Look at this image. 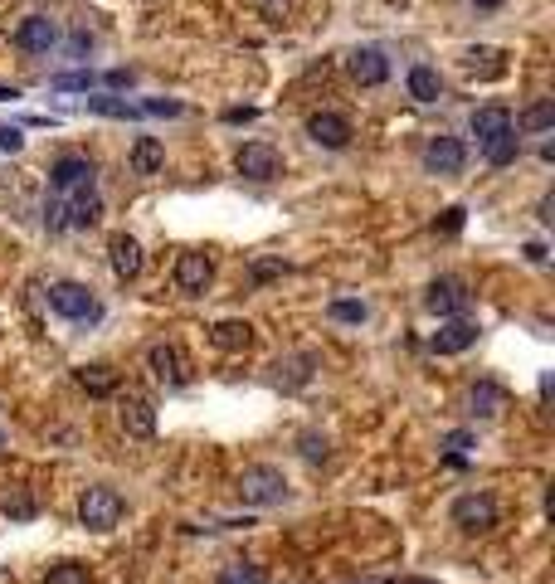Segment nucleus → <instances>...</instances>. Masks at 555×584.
Masks as SVG:
<instances>
[{"label":"nucleus","instance_id":"f257e3e1","mask_svg":"<svg viewBox=\"0 0 555 584\" xmlns=\"http://www.w3.org/2000/svg\"><path fill=\"white\" fill-rule=\"evenodd\" d=\"M473 137L487 151L492 166H512L517 161V127H512V112L507 108H478L473 112Z\"/></svg>","mask_w":555,"mask_h":584},{"label":"nucleus","instance_id":"f03ea898","mask_svg":"<svg viewBox=\"0 0 555 584\" xmlns=\"http://www.w3.org/2000/svg\"><path fill=\"white\" fill-rule=\"evenodd\" d=\"M239 502L244 507H283L293 492H288V477L278 473V468H268V463H254V468H244L239 473Z\"/></svg>","mask_w":555,"mask_h":584},{"label":"nucleus","instance_id":"7ed1b4c3","mask_svg":"<svg viewBox=\"0 0 555 584\" xmlns=\"http://www.w3.org/2000/svg\"><path fill=\"white\" fill-rule=\"evenodd\" d=\"M122 511H127V502H122V492L117 487H88L83 497H78V521L88 526V531H112L117 521H122Z\"/></svg>","mask_w":555,"mask_h":584},{"label":"nucleus","instance_id":"20e7f679","mask_svg":"<svg viewBox=\"0 0 555 584\" xmlns=\"http://www.w3.org/2000/svg\"><path fill=\"white\" fill-rule=\"evenodd\" d=\"M49 312H59L69 322H98L103 317V307H98V297H93L88 283H54L49 288Z\"/></svg>","mask_w":555,"mask_h":584},{"label":"nucleus","instance_id":"39448f33","mask_svg":"<svg viewBox=\"0 0 555 584\" xmlns=\"http://www.w3.org/2000/svg\"><path fill=\"white\" fill-rule=\"evenodd\" d=\"M448 521H453L458 531H468V536L492 531V526H497V497H487V492H463V497L448 507Z\"/></svg>","mask_w":555,"mask_h":584},{"label":"nucleus","instance_id":"423d86ee","mask_svg":"<svg viewBox=\"0 0 555 584\" xmlns=\"http://www.w3.org/2000/svg\"><path fill=\"white\" fill-rule=\"evenodd\" d=\"M424 307H429L434 317H468L473 292L463 288L458 278H434V283H429V292H424Z\"/></svg>","mask_w":555,"mask_h":584},{"label":"nucleus","instance_id":"0eeeda50","mask_svg":"<svg viewBox=\"0 0 555 584\" xmlns=\"http://www.w3.org/2000/svg\"><path fill=\"white\" fill-rule=\"evenodd\" d=\"M278 151L268 142H244L239 151H234V171L244 176V181H273L278 176Z\"/></svg>","mask_w":555,"mask_h":584},{"label":"nucleus","instance_id":"6e6552de","mask_svg":"<svg viewBox=\"0 0 555 584\" xmlns=\"http://www.w3.org/2000/svg\"><path fill=\"white\" fill-rule=\"evenodd\" d=\"M478 336H482L478 322H468V317H448L444 327L429 336V351H434V356H463L468 346H478Z\"/></svg>","mask_w":555,"mask_h":584},{"label":"nucleus","instance_id":"1a4fd4ad","mask_svg":"<svg viewBox=\"0 0 555 584\" xmlns=\"http://www.w3.org/2000/svg\"><path fill=\"white\" fill-rule=\"evenodd\" d=\"M468 166V146L458 142V137H434V142L424 146V171H434V176H458Z\"/></svg>","mask_w":555,"mask_h":584},{"label":"nucleus","instance_id":"9d476101","mask_svg":"<svg viewBox=\"0 0 555 584\" xmlns=\"http://www.w3.org/2000/svg\"><path fill=\"white\" fill-rule=\"evenodd\" d=\"M171 278H176V288H181L185 297H200V292L210 288V278H215V263L205 254H181L176 268H171Z\"/></svg>","mask_w":555,"mask_h":584},{"label":"nucleus","instance_id":"9b49d317","mask_svg":"<svg viewBox=\"0 0 555 584\" xmlns=\"http://www.w3.org/2000/svg\"><path fill=\"white\" fill-rule=\"evenodd\" d=\"M147 365H151V375H156L161 385H185V380H190V365H185V356L171 346V341L147 346Z\"/></svg>","mask_w":555,"mask_h":584},{"label":"nucleus","instance_id":"f8f14e48","mask_svg":"<svg viewBox=\"0 0 555 584\" xmlns=\"http://www.w3.org/2000/svg\"><path fill=\"white\" fill-rule=\"evenodd\" d=\"M307 137L317 146H327V151H341V146H351V122L341 112H312L307 117Z\"/></svg>","mask_w":555,"mask_h":584},{"label":"nucleus","instance_id":"ddd939ff","mask_svg":"<svg viewBox=\"0 0 555 584\" xmlns=\"http://www.w3.org/2000/svg\"><path fill=\"white\" fill-rule=\"evenodd\" d=\"M98 176V166L88 161V156H59L54 166H49V185L59 190V195H69V190H78V185H88Z\"/></svg>","mask_w":555,"mask_h":584},{"label":"nucleus","instance_id":"4468645a","mask_svg":"<svg viewBox=\"0 0 555 584\" xmlns=\"http://www.w3.org/2000/svg\"><path fill=\"white\" fill-rule=\"evenodd\" d=\"M346 69H351V78H356L361 88H380V83L390 78V59H385L380 49H351Z\"/></svg>","mask_w":555,"mask_h":584},{"label":"nucleus","instance_id":"2eb2a0df","mask_svg":"<svg viewBox=\"0 0 555 584\" xmlns=\"http://www.w3.org/2000/svg\"><path fill=\"white\" fill-rule=\"evenodd\" d=\"M108 258H112V273H117L122 283H132V278L142 273V244H137L132 234H112V239H108Z\"/></svg>","mask_w":555,"mask_h":584},{"label":"nucleus","instance_id":"dca6fc26","mask_svg":"<svg viewBox=\"0 0 555 584\" xmlns=\"http://www.w3.org/2000/svg\"><path fill=\"white\" fill-rule=\"evenodd\" d=\"M15 44L30 49V54H49V49L59 44V25H54L49 15H30V20L15 30Z\"/></svg>","mask_w":555,"mask_h":584},{"label":"nucleus","instance_id":"f3484780","mask_svg":"<svg viewBox=\"0 0 555 584\" xmlns=\"http://www.w3.org/2000/svg\"><path fill=\"white\" fill-rule=\"evenodd\" d=\"M166 166V146L156 142V137H137L132 151H127V171L132 176H156Z\"/></svg>","mask_w":555,"mask_h":584},{"label":"nucleus","instance_id":"a211bd4d","mask_svg":"<svg viewBox=\"0 0 555 584\" xmlns=\"http://www.w3.org/2000/svg\"><path fill=\"white\" fill-rule=\"evenodd\" d=\"M122 429L132 438H151L156 434V404L151 400H127L122 404Z\"/></svg>","mask_w":555,"mask_h":584},{"label":"nucleus","instance_id":"6ab92c4d","mask_svg":"<svg viewBox=\"0 0 555 584\" xmlns=\"http://www.w3.org/2000/svg\"><path fill=\"white\" fill-rule=\"evenodd\" d=\"M210 341H215L220 351H244V346L254 341V327H249V322H215V327H210Z\"/></svg>","mask_w":555,"mask_h":584},{"label":"nucleus","instance_id":"aec40b11","mask_svg":"<svg viewBox=\"0 0 555 584\" xmlns=\"http://www.w3.org/2000/svg\"><path fill=\"white\" fill-rule=\"evenodd\" d=\"M439 93H444V83H439V73L429 69V64H414V69H409V98L439 103Z\"/></svg>","mask_w":555,"mask_h":584},{"label":"nucleus","instance_id":"412c9836","mask_svg":"<svg viewBox=\"0 0 555 584\" xmlns=\"http://www.w3.org/2000/svg\"><path fill=\"white\" fill-rule=\"evenodd\" d=\"M312 365H317V356H312V351H302V356H293V361H283V365H278V385H288V390L307 385V380H312Z\"/></svg>","mask_w":555,"mask_h":584},{"label":"nucleus","instance_id":"4be33fe9","mask_svg":"<svg viewBox=\"0 0 555 584\" xmlns=\"http://www.w3.org/2000/svg\"><path fill=\"white\" fill-rule=\"evenodd\" d=\"M517 127H521V132H551V127H555V103H551V98L531 103V108L517 117Z\"/></svg>","mask_w":555,"mask_h":584},{"label":"nucleus","instance_id":"5701e85b","mask_svg":"<svg viewBox=\"0 0 555 584\" xmlns=\"http://www.w3.org/2000/svg\"><path fill=\"white\" fill-rule=\"evenodd\" d=\"M78 385H83L88 395H112V390H117V375H112L108 365H83V370H78Z\"/></svg>","mask_w":555,"mask_h":584},{"label":"nucleus","instance_id":"b1692460","mask_svg":"<svg viewBox=\"0 0 555 584\" xmlns=\"http://www.w3.org/2000/svg\"><path fill=\"white\" fill-rule=\"evenodd\" d=\"M88 112H103V117H142L137 103H122V98H108V93H98V98H88Z\"/></svg>","mask_w":555,"mask_h":584},{"label":"nucleus","instance_id":"393cba45","mask_svg":"<svg viewBox=\"0 0 555 584\" xmlns=\"http://www.w3.org/2000/svg\"><path fill=\"white\" fill-rule=\"evenodd\" d=\"M44 584H93V575H88V565H78V560H64V565H49Z\"/></svg>","mask_w":555,"mask_h":584},{"label":"nucleus","instance_id":"a878e982","mask_svg":"<svg viewBox=\"0 0 555 584\" xmlns=\"http://www.w3.org/2000/svg\"><path fill=\"white\" fill-rule=\"evenodd\" d=\"M327 317H332V322H366L370 307L366 302H356V297H336L332 307H327Z\"/></svg>","mask_w":555,"mask_h":584},{"label":"nucleus","instance_id":"bb28decb","mask_svg":"<svg viewBox=\"0 0 555 584\" xmlns=\"http://www.w3.org/2000/svg\"><path fill=\"white\" fill-rule=\"evenodd\" d=\"M502 404H507V395H502L497 385H478V390H473V414H482V419H492Z\"/></svg>","mask_w":555,"mask_h":584},{"label":"nucleus","instance_id":"cd10ccee","mask_svg":"<svg viewBox=\"0 0 555 584\" xmlns=\"http://www.w3.org/2000/svg\"><path fill=\"white\" fill-rule=\"evenodd\" d=\"M220 584H263V570H259V565L234 560V565H224V570H220Z\"/></svg>","mask_w":555,"mask_h":584},{"label":"nucleus","instance_id":"c85d7f7f","mask_svg":"<svg viewBox=\"0 0 555 584\" xmlns=\"http://www.w3.org/2000/svg\"><path fill=\"white\" fill-rule=\"evenodd\" d=\"M0 507H5V516H10V521H30V516H35V511H39L30 492H10V497H5Z\"/></svg>","mask_w":555,"mask_h":584},{"label":"nucleus","instance_id":"c756f323","mask_svg":"<svg viewBox=\"0 0 555 584\" xmlns=\"http://www.w3.org/2000/svg\"><path fill=\"white\" fill-rule=\"evenodd\" d=\"M297 443H302V458L307 463H327V438L322 434H302Z\"/></svg>","mask_w":555,"mask_h":584},{"label":"nucleus","instance_id":"7c9ffc66","mask_svg":"<svg viewBox=\"0 0 555 584\" xmlns=\"http://www.w3.org/2000/svg\"><path fill=\"white\" fill-rule=\"evenodd\" d=\"M137 108L147 112V117H181V103H166V98H147V103H137Z\"/></svg>","mask_w":555,"mask_h":584},{"label":"nucleus","instance_id":"2f4dec72","mask_svg":"<svg viewBox=\"0 0 555 584\" xmlns=\"http://www.w3.org/2000/svg\"><path fill=\"white\" fill-rule=\"evenodd\" d=\"M54 88H59V93H88V73H59Z\"/></svg>","mask_w":555,"mask_h":584},{"label":"nucleus","instance_id":"473e14b6","mask_svg":"<svg viewBox=\"0 0 555 584\" xmlns=\"http://www.w3.org/2000/svg\"><path fill=\"white\" fill-rule=\"evenodd\" d=\"M434 229H444V234H458V229H463V210H458V205H453V210H444V219H439Z\"/></svg>","mask_w":555,"mask_h":584},{"label":"nucleus","instance_id":"72a5a7b5","mask_svg":"<svg viewBox=\"0 0 555 584\" xmlns=\"http://www.w3.org/2000/svg\"><path fill=\"white\" fill-rule=\"evenodd\" d=\"M25 137H20V127H0V151H20Z\"/></svg>","mask_w":555,"mask_h":584},{"label":"nucleus","instance_id":"f704fd0d","mask_svg":"<svg viewBox=\"0 0 555 584\" xmlns=\"http://www.w3.org/2000/svg\"><path fill=\"white\" fill-rule=\"evenodd\" d=\"M254 117H259L254 108H229L224 112V122H254Z\"/></svg>","mask_w":555,"mask_h":584},{"label":"nucleus","instance_id":"c9c22d12","mask_svg":"<svg viewBox=\"0 0 555 584\" xmlns=\"http://www.w3.org/2000/svg\"><path fill=\"white\" fill-rule=\"evenodd\" d=\"M108 83H112V88H127V83H132V73H127V69H112Z\"/></svg>","mask_w":555,"mask_h":584},{"label":"nucleus","instance_id":"e433bc0d","mask_svg":"<svg viewBox=\"0 0 555 584\" xmlns=\"http://www.w3.org/2000/svg\"><path fill=\"white\" fill-rule=\"evenodd\" d=\"M473 5H478V10H497L502 0H473Z\"/></svg>","mask_w":555,"mask_h":584},{"label":"nucleus","instance_id":"4c0bfd02","mask_svg":"<svg viewBox=\"0 0 555 584\" xmlns=\"http://www.w3.org/2000/svg\"><path fill=\"white\" fill-rule=\"evenodd\" d=\"M400 584H439V580H400Z\"/></svg>","mask_w":555,"mask_h":584}]
</instances>
